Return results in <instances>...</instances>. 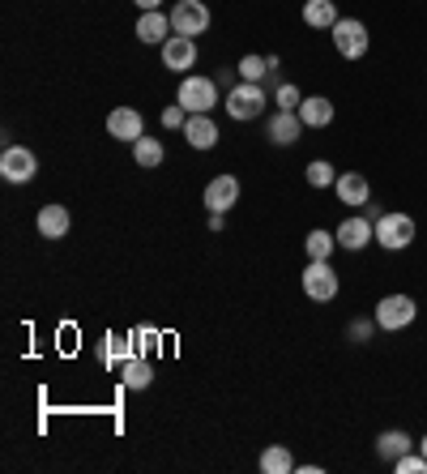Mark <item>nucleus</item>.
Masks as SVG:
<instances>
[{
    "label": "nucleus",
    "mask_w": 427,
    "mask_h": 474,
    "mask_svg": "<svg viewBox=\"0 0 427 474\" xmlns=\"http://www.w3.org/2000/svg\"><path fill=\"white\" fill-rule=\"evenodd\" d=\"M308 184H313V188H329V184H338V176H333V163H325V158H313V163H308Z\"/></svg>",
    "instance_id": "nucleus-26"
},
{
    "label": "nucleus",
    "mask_w": 427,
    "mask_h": 474,
    "mask_svg": "<svg viewBox=\"0 0 427 474\" xmlns=\"http://www.w3.org/2000/svg\"><path fill=\"white\" fill-rule=\"evenodd\" d=\"M120 380H124V389L142 393L150 389V380H154V368H150V359H142V355H133V359L120 368Z\"/></svg>",
    "instance_id": "nucleus-21"
},
{
    "label": "nucleus",
    "mask_w": 427,
    "mask_h": 474,
    "mask_svg": "<svg viewBox=\"0 0 427 474\" xmlns=\"http://www.w3.org/2000/svg\"><path fill=\"white\" fill-rule=\"evenodd\" d=\"M333 193H338L342 206H355V209L372 206V184H368V176H359V171H346V176H338Z\"/></svg>",
    "instance_id": "nucleus-13"
},
{
    "label": "nucleus",
    "mask_w": 427,
    "mask_h": 474,
    "mask_svg": "<svg viewBox=\"0 0 427 474\" xmlns=\"http://www.w3.org/2000/svg\"><path fill=\"white\" fill-rule=\"evenodd\" d=\"M175 103H180L188 116L210 112L214 103H218V86H214V77H184V82H180V95H175Z\"/></svg>",
    "instance_id": "nucleus-6"
},
{
    "label": "nucleus",
    "mask_w": 427,
    "mask_h": 474,
    "mask_svg": "<svg viewBox=\"0 0 427 474\" xmlns=\"http://www.w3.org/2000/svg\"><path fill=\"white\" fill-rule=\"evenodd\" d=\"M265 86L261 82H240V86H231V95H227V107L231 112V120H256V116L265 112Z\"/></svg>",
    "instance_id": "nucleus-3"
},
{
    "label": "nucleus",
    "mask_w": 427,
    "mask_h": 474,
    "mask_svg": "<svg viewBox=\"0 0 427 474\" xmlns=\"http://www.w3.org/2000/svg\"><path fill=\"white\" fill-rule=\"evenodd\" d=\"M303 282V295L313 299V304H329V299H338L342 282H338V269L329 266V261H308V269L299 274Z\"/></svg>",
    "instance_id": "nucleus-2"
},
{
    "label": "nucleus",
    "mask_w": 427,
    "mask_h": 474,
    "mask_svg": "<svg viewBox=\"0 0 427 474\" xmlns=\"http://www.w3.org/2000/svg\"><path fill=\"white\" fill-rule=\"evenodd\" d=\"M303 128H308V125L299 120V112H273L270 125H265V133H270L273 146H295Z\"/></svg>",
    "instance_id": "nucleus-14"
},
{
    "label": "nucleus",
    "mask_w": 427,
    "mask_h": 474,
    "mask_svg": "<svg viewBox=\"0 0 427 474\" xmlns=\"http://www.w3.org/2000/svg\"><path fill=\"white\" fill-rule=\"evenodd\" d=\"M303 26L333 30L338 26V5H333V0H308V5H303Z\"/></svg>",
    "instance_id": "nucleus-20"
},
{
    "label": "nucleus",
    "mask_w": 427,
    "mask_h": 474,
    "mask_svg": "<svg viewBox=\"0 0 427 474\" xmlns=\"http://www.w3.org/2000/svg\"><path fill=\"white\" fill-rule=\"evenodd\" d=\"M137 9H142V14H150V9H163V0H137Z\"/></svg>",
    "instance_id": "nucleus-33"
},
{
    "label": "nucleus",
    "mask_w": 427,
    "mask_h": 474,
    "mask_svg": "<svg viewBox=\"0 0 427 474\" xmlns=\"http://www.w3.org/2000/svg\"><path fill=\"white\" fill-rule=\"evenodd\" d=\"M411 449H419V445H414L411 432H402V428H389V432L376 436V453H381V458L389 461V466H393V461H398L402 453H411Z\"/></svg>",
    "instance_id": "nucleus-18"
},
{
    "label": "nucleus",
    "mask_w": 427,
    "mask_h": 474,
    "mask_svg": "<svg viewBox=\"0 0 427 474\" xmlns=\"http://www.w3.org/2000/svg\"><path fill=\"white\" fill-rule=\"evenodd\" d=\"M393 470H398V474H427V458L411 449V453H402V458L393 461Z\"/></svg>",
    "instance_id": "nucleus-29"
},
{
    "label": "nucleus",
    "mask_w": 427,
    "mask_h": 474,
    "mask_svg": "<svg viewBox=\"0 0 427 474\" xmlns=\"http://www.w3.org/2000/svg\"><path fill=\"white\" fill-rule=\"evenodd\" d=\"M171 14H163V9H150V14L137 17V39L142 43H167L171 39Z\"/></svg>",
    "instance_id": "nucleus-17"
},
{
    "label": "nucleus",
    "mask_w": 427,
    "mask_h": 474,
    "mask_svg": "<svg viewBox=\"0 0 427 474\" xmlns=\"http://www.w3.org/2000/svg\"><path fill=\"white\" fill-rule=\"evenodd\" d=\"M372 329H381L376 317H372V325L368 321H351V342H372Z\"/></svg>",
    "instance_id": "nucleus-32"
},
{
    "label": "nucleus",
    "mask_w": 427,
    "mask_h": 474,
    "mask_svg": "<svg viewBox=\"0 0 427 474\" xmlns=\"http://www.w3.org/2000/svg\"><path fill=\"white\" fill-rule=\"evenodd\" d=\"M184 141L193 146V150H214V146H218V125L210 120V112L188 116V125H184Z\"/></svg>",
    "instance_id": "nucleus-15"
},
{
    "label": "nucleus",
    "mask_w": 427,
    "mask_h": 474,
    "mask_svg": "<svg viewBox=\"0 0 427 474\" xmlns=\"http://www.w3.org/2000/svg\"><path fill=\"white\" fill-rule=\"evenodd\" d=\"M419 317V304H414L411 295H384L381 304H376V325L389 329V334H402L406 325H414Z\"/></svg>",
    "instance_id": "nucleus-4"
},
{
    "label": "nucleus",
    "mask_w": 427,
    "mask_h": 474,
    "mask_svg": "<svg viewBox=\"0 0 427 474\" xmlns=\"http://www.w3.org/2000/svg\"><path fill=\"white\" fill-rule=\"evenodd\" d=\"M133 355H137V342H133V334H128V338H115L112 334L107 342H103V363H120V368H124Z\"/></svg>",
    "instance_id": "nucleus-25"
},
{
    "label": "nucleus",
    "mask_w": 427,
    "mask_h": 474,
    "mask_svg": "<svg viewBox=\"0 0 427 474\" xmlns=\"http://www.w3.org/2000/svg\"><path fill=\"white\" fill-rule=\"evenodd\" d=\"M197 65V39H188V35H171L163 43V69L171 73H188Z\"/></svg>",
    "instance_id": "nucleus-11"
},
{
    "label": "nucleus",
    "mask_w": 427,
    "mask_h": 474,
    "mask_svg": "<svg viewBox=\"0 0 427 474\" xmlns=\"http://www.w3.org/2000/svg\"><path fill=\"white\" fill-rule=\"evenodd\" d=\"M270 60H261V56H243L240 60V77L243 82H265V77H270Z\"/></svg>",
    "instance_id": "nucleus-27"
},
{
    "label": "nucleus",
    "mask_w": 427,
    "mask_h": 474,
    "mask_svg": "<svg viewBox=\"0 0 427 474\" xmlns=\"http://www.w3.org/2000/svg\"><path fill=\"white\" fill-rule=\"evenodd\" d=\"M273 103H278V112H299V103H303V95H299V86H278L273 90Z\"/></svg>",
    "instance_id": "nucleus-28"
},
{
    "label": "nucleus",
    "mask_w": 427,
    "mask_h": 474,
    "mask_svg": "<svg viewBox=\"0 0 427 474\" xmlns=\"http://www.w3.org/2000/svg\"><path fill=\"white\" fill-rule=\"evenodd\" d=\"M35 227H39L43 239H65L69 236V227H73V218H69V209L65 206H43L39 218H35Z\"/></svg>",
    "instance_id": "nucleus-16"
},
{
    "label": "nucleus",
    "mask_w": 427,
    "mask_h": 474,
    "mask_svg": "<svg viewBox=\"0 0 427 474\" xmlns=\"http://www.w3.org/2000/svg\"><path fill=\"white\" fill-rule=\"evenodd\" d=\"M0 176L9 184H30L39 176V158L26 146H5V154H0Z\"/></svg>",
    "instance_id": "nucleus-7"
},
{
    "label": "nucleus",
    "mask_w": 427,
    "mask_h": 474,
    "mask_svg": "<svg viewBox=\"0 0 427 474\" xmlns=\"http://www.w3.org/2000/svg\"><path fill=\"white\" fill-rule=\"evenodd\" d=\"M133 158H137V167L142 171H154V167H163L167 150H163V141L158 137H142V141H133Z\"/></svg>",
    "instance_id": "nucleus-22"
},
{
    "label": "nucleus",
    "mask_w": 427,
    "mask_h": 474,
    "mask_svg": "<svg viewBox=\"0 0 427 474\" xmlns=\"http://www.w3.org/2000/svg\"><path fill=\"white\" fill-rule=\"evenodd\" d=\"M171 26H175V35L197 39V35L210 30V9H205L201 0H175V9H171Z\"/></svg>",
    "instance_id": "nucleus-8"
},
{
    "label": "nucleus",
    "mask_w": 427,
    "mask_h": 474,
    "mask_svg": "<svg viewBox=\"0 0 427 474\" xmlns=\"http://www.w3.org/2000/svg\"><path fill=\"white\" fill-rule=\"evenodd\" d=\"M333 47H338V56H346V60L368 56V47H372L368 26H363L359 17H338V26H333Z\"/></svg>",
    "instance_id": "nucleus-5"
},
{
    "label": "nucleus",
    "mask_w": 427,
    "mask_h": 474,
    "mask_svg": "<svg viewBox=\"0 0 427 474\" xmlns=\"http://www.w3.org/2000/svg\"><path fill=\"white\" fill-rule=\"evenodd\" d=\"M133 342H137V355H145L150 347H158V329L154 325H137L133 329Z\"/></svg>",
    "instance_id": "nucleus-30"
},
{
    "label": "nucleus",
    "mask_w": 427,
    "mask_h": 474,
    "mask_svg": "<svg viewBox=\"0 0 427 474\" xmlns=\"http://www.w3.org/2000/svg\"><path fill=\"white\" fill-rule=\"evenodd\" d=\"M201 201H205L210 214H227V209L240 201V180H235L231 171L227 176H214V180L205 184V197H201Z\"/></svg>",
    "instance_id": "nucleus-10"
},
{
    "label": "nucleus",
    "mask_w": 427,
    "mask_h": 474,
    "mask_svg": "<svg viewBox=\"0 0 427 474\" xmlns=\"http://www.w3.org/2000/svg\"><path fill=\"white\" fill-rule=\"evenodd\" d=\"M107 133H112L115 141H142L145 137V120H142V112L137 107H115L112 116H107Z\"/></svg>",
    "instance_id": "nucleus-12"
},
{
    "label": "nucleus",
    "mask_w": 427,
    "mask_h": 474,
    "mask_svg": "<svg viewBox=\"0 0 427 474\" xmlns=\"http://www.w3.org/2000/svg\"><path fill=\"white\" fill-rule=\"evenodd\" d=\"M419 453H423V458H427V436H423V440H419Z\"/></svg>",
    "instance_id": "nucleus-34"
},
{
    "label": "nucleus",
    "mask_w": 427,
    "mask_h": 474,
    "mask_svg": "<svg viewBox=\"0 0 427 474\" xmlns=\"http://www.w3.org/2000/svg\"><path fill=\"white\" fill-rule=\"evenodd\" d=\"M261 470H265V474H291V470H295L291 449H286V445H270L265 453H261Z\"/></svg>",
    "instance_id": "nucleus-23"
},
{
    "label": "nucleus",
    "mask_w": 427,
    "mask_h": 474,
    "mask_svg": "<svg viewBox=\"0 0 427 474\" xmlns=\"http://www.w3.org/2000/svg\"><path fill=\"white\" fill-rule=\"evenodd\" d=\"M299 120L308 128H325L333 125V103H329L325 95H308L303 103H299Z\"/></svg>",
    "instance_id": "nucleus-19"
},
{
    "label": "nucleus",
    "mask_w": 427,
    "mask_h": 474,
    "mask_svg": "<svg viewBox=\"0 0 427 474\" xmlns=\"http://www.w3.org/2000/svg\"><path fill=\"white\" fill-rule=\"evenodd\" d=\"M184 125H188V112L180 107V103L163 107V128H180V133H184Z\"/></svg>",
    "instance_id": "nucleus-31"
},
{
    "label": "nucleus",
    "mask_w": 427,
    "mask_h": 474,
    "mask_svg": "<svg viewBox=\"0 0 427 474\" xmlns=\"http://www.w3.org/2000/svg\"><path fill=\"white\" fill-rule=\"evenodd\" d=\"M414 231H419L414 218L411 214H398V209L376 218V244H381L384 252H406L414 244Z\"/></svg>",
    "instance_id": "nucleus-1"
},
{
    "label": "nucleus",
    "mask_w": 427,
    "mask_h": 474,
    "mask_svg": "<svg viewBox=\"0 0 427 474\" xmlns=\"http://www.w3.org/2000/svg\"><path fill=\"white\" fill-rule=\"evenodd\" d=\"M333 236H338V248L363 252L368 244H376V223H372L368 214H355V218H346V223H342Z\"/></svg>",
    "instance_id": "nucleus-9"
},
{
    "label": "nucleus",
    "mask_w": 427,
    "mask_h": 474,
    "mask_svg": "<svg viewBox=\"0 0 427 474\" xmlns=\"http://www.w3.org/2000/svg\"><path fill=\"white\" fill-rule=\"evenodd\" d=\"M333 244H338V236H333V231H325V227L308 231V239H303V248H308V261H329Z\"/></svg>",
    "instance_id": "nucleus-24"
}]
</instances>
